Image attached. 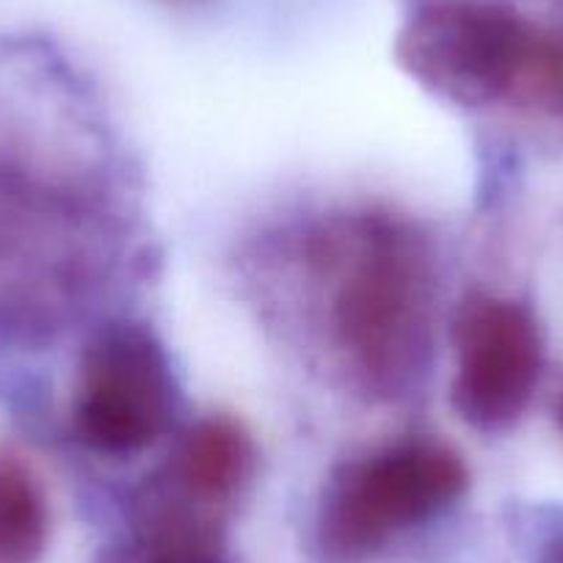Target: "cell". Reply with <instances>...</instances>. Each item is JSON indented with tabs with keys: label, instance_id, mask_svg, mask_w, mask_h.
I'll list each match as a JSON object with an SVG mask.
<instances>
[{
	"label": "cell",
	"instance_id": "1",
	"mask_svg": "<svg viewBox=\"0 0 563 563\" xmlns=\"http://www.w3.org/2000/svg\"><path fill=\"white\" fill-rule=\"evenodd\" d=\"M318 327L354 393L398 400L422 384L434 356L437 271L429 238L389 210H356L301 241Z\"/></svg>",
	"mask_w": 563,
	"mask_h": 563
},
{
	"label": "cell",
	"instance_id": "2",
	"mask_svg": "<svg viewBox=\"0 0 563 563\" xmlns=\"http://www.w3.org/2000/svg\"><path fill=\"white\" fill-rule=\"evenodd\" d=\"M111 227L80 188L0 164V340L45 343L102 285Z\"/></svg>",
	"mask_w": 563,
	"mask_h": 563
},
{
	"label": "cell",
	"instance_id": "3",
	"mask_svg": "<svg viewBox=\"0 0 563 563\" xmlns=\"http://www.w3.org/2000/svg\"><path fill=\"white\" fill-rule=\"evenodd\" d=\"M470 489L462 453L440 440H400L338 464L318 503V539L338 561H362L431 522Z\"/></svg>",
	"mask_w": 563,
	"mask_h": 563
},
{
	"label": "cell",
	"instance_id": "4",
	"mask_svg": "<svg viewBox=\"0 0 563 563\" xmlns=\"http://www.w3.org/2000/svg\"><path fill=\"white\" fill-rule=\"evenodd\" d=\"M544 34L486 0H415L395 36L400 69L459 108L517 102Z\"/></svg>",
	"mask_w": 563,
	"mask_h": 563
},
{
	"label": "cell",
	"instance_id": "5",
	"mask_svg": "<svg viewBox=\"0 0 563 563\" xmlns=\"http://www.w3.org/2000/svg\"><path fill=\"white\" fill-rule=\"evenodd\" d=\"M180 406L169 354L139 321H108L84 345L73 429L97 456L128 459L158 445Z\"/></svg>",
	"mask_w": 563,
	"mask_h": 563
},
{
	"label": "cell",
	"instance_id": "6",
	"mask_svg": "<svg viewBox=\"0 0 563 563\" xmlns=\"http://www.w3.org/2000/svg\"><path fill=\"white\" fill-rule=\"evenodd\" d=\"M451 406L473 431L514 429L533 400L544 340L533 310L508 296L475 290L451 318Z\"/></svg>",
	"mask_w": 563,
	"mask_h": 563
},
{
	"label": "cell",
	"instance_id": "7",
	"mask_svg": "<svg viewBox=\"0 0 563 563\" xmlns=\"http://www.w3.org/2000/svg\"><path fill=\"white\" fill-rule=\"evenodd\" d=\"M224 511L155 475L135 497L128 533L102 547L95 563H224Z\"/></svg>",
	"mask_w": 563,
	"mask_h": 563
},
{
	"label": "cell",
	"instance_id": "8",
	"mask_svg": "<svg viewBox=\"0 0 563 563\" xmlns=\"http://www.w3.org/2000/svg\"><path fill=\"white\" fill-rule=\"evenodd\" d=\"M254 470L257 448L243 422L230 415H208L183 431L158 478L191 500L227 511Z\"/></svg>",
	"mask_w": 563,
	"mask_h": 563
},
{
	"label": "cell",
	"instance_id": "9",
	"mask_svg": "<svg viewBox=\"0 0 563 563\" xmlns=\"http://www.w3.org/2000/svg\"><path fill=\"white\" fill-rule=\"evenodd\" d=\"M51 541V506L29 464L0 451V563H40Z\"/></svg>",
	"mask_w": 563,
	"mask_h": 563
},
{
	"label": "cell",
	"instance_id": "10",
	"mask_svg": "<svg viewBox=\"0 0 563 563\" xmlns=\"http://www.w3.org/2000/svg\"><path fill=\"white\" fill-rule=\"evenodd\" d=\"M536 563H563V533L552 536L536 555Z\"/></svg>",
	"mask_w": 563,
	"mask_h": 563
},
{
	"label": "cell",
	"instance_id": "11",
	"mask_svg": "<svg viewBox=\"0 0 563 563\" xmlns=\"http://www.w3.org/2000/svg\"><path fill=\"white\" fill-rule=\"evenodd\" d=\"M164 7H175V9H194V7H205L210 0H158Z\"/></svg>",
	"mask_w": 563,
	"mask_h": 563
},
{
	"label": "cell",
	"instance_id": "12",
	"mask_svg": "<svg viewBox=\"0 0 563 563\" xmlns=\"http://www.w3.org/2000/svg\"><path fill=\"white\" fill-rule=\"evenodd\" d=\"M558 422H561V429H563V398L561 404H558Z\"/></svg>",
	"mask_w": 563,
	"mask_h": 563
}]
</instances>
